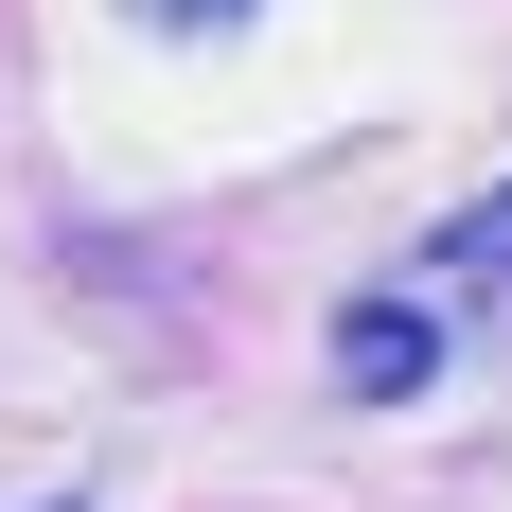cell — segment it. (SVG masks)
Returning <instances> with one entry per match:
<instances>
[{"instance_id":"obj_1","label":"cell","mask_w":512,"mask_h":512,"mask_svg":"<svg viewBox=\"0 0 512 512\" xmlns=\"http://www.w3.org/2000/svg\"><path fill=\"white\" fill-rule=\"evenodd\" d=\"M336 354H354V389H407V371H424V318H407V301H371Z\"/></svg>"},{"instance_id":"obj_2","label":"cell","mask_w":512,"mask_h":512,"mask_svg":"<svg viewBox=\"0 0 512 512\" xmlns=\"http://www.w3.org/2000/svg\"><path fill=\"white\" fill-rule=\"evenodd\" d=\"M442 265H460V283H512V195L477 212V230H460V248H442Z\"/></svg>"},{"instance_id":"obj_3","label":"cell","mask_w":512,"mask_h":512,"mask_svg":"<svg viewBox=\"0 0 512 512\" xmlns=\"http://www.w3.org/2000/svg\"><path fill=\"white\" fill-rule=\"evenodd\" d=\"M159 18H230V0H159Z\"/></svg>"}]
</instances>
